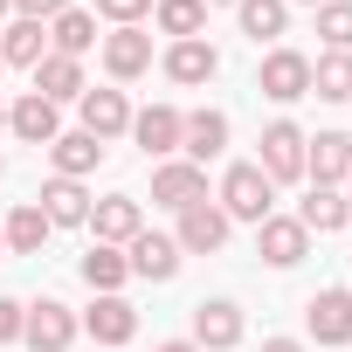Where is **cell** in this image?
Segmentation results:
<instances>
[{"mask_svg": "<svg viewBox=\"0 0 352 352\" xmlns=\"http://www.w3.org/2000/svg\"><path fill=\"white\" fill-rule=\"evenodd\" d=\"M228 221H270L276 214V187H270V173L256 166V159H235L228 173H221V201H214Z\"/></svg>", "mask_w": 352, "mask_h": 352, "instance_id": "6da1fadb", "label": "cell"}, {"mask_svg": "<svg viewBox=\"0 0 352 352\" xmlns=\"http://www.w3.org/2000/svg\"><path fill=\"white\" fill-rule=\"evenodd\" d=\"M256 90H263L270 104H297V97H311V56L276 42V49L256 63Z\"/></svg>", "mask_w": 352, "mask_h": 352, "instance_id": "7a4b0ae2", "label": "cell"}, {"mask_svg": "<svg viewBox=\"0 0 352 352\" xmlns=\"http://www.w3.org/2000/svg\"><path fill=\"white\" fill-rule=\"evenodd\" d=\"M76 331H83V324H76V311H69L63 297H35V304H28V324H21V345H28V352H69Z\"/></svg>", "mask_w": 352, "mask_h": 352, "instance_id": "3957f363", "label": "cell"}, {"mask_svg": "<svg viewBox=\"0 0 352 352\" xmlns=\"http://www.w3.org/2000/svg\"><path fill=\"white\" fill-rule=\"evenodd\" d=\"M263 152H256V166L270 173V187H290V180H304V131L290 124V118H276V124H263V138H256Z\"/></svg>", "mask_w": 352, "mask_h": 352, "instance_id": "277c9868", "label": "cell"}, {"mask_svg": "<svg viewBox=\"0 0 352 352\" xmlns=\"http://www.w3.org/2000/svg\"><path fill=\"white\" fill-rule=\"evenodd\" d=\"M221 152H228V111H214V104L180 111V159L208 173V159H221Z\"/></svg>", "mask_w": 352, "mask_h": 352, "instance_id": "5b68a950", "label": "cell"}, {"mask_svg": "<svg viewBox=\"0 0 352 352\" xmlns=\"http://www.w3.org/2000/svg\"><path fill=\"white\" fill-rule=\"evenodd\" d=\"M256 256H263L270 270H297V263L311 256V228H304L297 214H270V221H256Z\"/></svg>", "mask_w": 352, "mask_h": 352, "instance_id": "8992f818", "label": "cell"}, {"mask_svg": "<svg viewBox=\"0 0 352 352\" xmlns=\"http://www.w3.org/2000/svg\"><path fill=\"white\" fill-rule=\"evenodd\" d=\"M159 69L180 83V90H201V83H214V76H221V49H214L208 35H194V42H166Z\"/></svg>", "mask_w": 352, "mask_h": 352, "instance_id": "52a82bcc", "label": "cell"}, {"mask_svg": "<svg viewBox=\"0 0 352 352\" xmlns=\"http://www.w3.org/2000/svg\"><path fill=\"white\" fill-rule=\"evenodd\" d=\"M8 131L21 138V145H56L63 138V104H49V97H35V90H21L14 104H8Z\"/></svg>", "mask_w": 352, "mask_h": 352, "instance_id": "ba28073f", "label": "cell"}, {"mask_svg": "<svg viewBox=\"0 0 352 352\" xmlns=\"http://www.w3.org/2000/svg\"><path fill=\"white\" fill-rule=\"evenodd\" d=\"M242 304H228V297H201L194 304V345L201 352H235L242 345Z\"/></svg>", "mask_w": 352, "mask_h": 352, "instance_id": "9c48e42d", "label": "cell"}, {"mask_svg": "<svg viewBox=\"0 0 352 352\" xmlns=\"http://www.w3.org/2000/svg\"><path fill=\"white\" fill-rule=\"evenodd\" d=\"M304 331H311L318 345H352V290H345V283L318 290V297L304 304Z\"/></svg>", "mask_w": 352, "mask_h": 352, "instance_id": "30bf717a", "label": "cell"}, {"mask_svg": "<svg viewBox=\"0 0 352 352\" xmlns=\"http://www.w3.org/2000/svg\"><path fill=\"white\" fill-rule=\"evenodd\" d=\"M228 214L214 208V201H194V208H180V228H173V242H180V256H214L221 242H228Z\"/></svg>", "mask_w": 352, "mask_h": 352, "instance_id": "8fae6325", "label": "cell"}, {"mask_svg": "<svg viewBox=\"0 0 352 352\" xmlns=\"http://www.w3.org/2000/svg\"><path fill=\"white\" fill-rule=\"evenodd\" d=\"M104 352H118V345H131L138 338V311H131V297H90V311L76 318Z\"/></svg>", "mask_w": 352, "mask_h": 352, "instance_id": "7c38bea8", "label": "cell"}, {"mask_svg": "<svg viewBox=\"0 0 352 352\" xmlns=\"http://www.w3.org/2000/svg\"><path fill=\"white\" fill-rule=\"evenodd\" d=\"M152 201L173 208V214L194 208V201H208V173L187 166V159H159V166H152Z\"/></svg>", "mask_w": 352, "mask_h": 352, "instance_id": "4fadbf2b", "label": "cell"}, {"mask_svg": "<svg viewBox=\"0 0 352 352\" xmlns=\"http://www.w3.org/2000/svg\"><path fill=\"white\" fill-rule=\"evenodd\" d=\"M124 263H131V276H145V283H173V276H180V242L138 228V235L124 242Z\"/></svg>", "mask_w": 352, "mask_h": 352, "instance_id": "5bb4252c", "label": "cell"}, {"mask_svg": "<svg viewBox=\"0 0 352 352\" xmlns=\"http://www.w3.org/2000/svg\"><path fill=\"white\" fill-rule=\"evenodd\" d=\"M152 69V35L145 28H111L104 35V76L111 83H138Z\"/></svg>", "mask_w": 352, "mask_h": 352, "instance_id": "9a60e30c", "label": "cell"}, {"mask_svg": "<svg viewBox=\"0 0 352 352\" xmlns=\"http://www.w3.org/2000/svg\"><path fill=\"white\" fill-rule=\"evenodd\" d=\"M76 111H83V124H76V131H90L97 145H111V138H124V131H131V104H124V90H83V97H76Z\"/></svg>", "mask_w": 352, "mask_h": 352, "instance_id": "2e32d148", "label": "cell"}, {"mask_svg": "<svg viewBox=\"0 0 352 352\" xmlns=\"http://www.w3.org/2000/svg\"><path fill=\"white\" fill-rule=\"evenodd\" d=\"M131 138H138L145 159H180V111H173V104L131 111Z\"/></svg>", "mask_w": 352, "mask_h": 352, "instance_id": "e0dca14e", "label": "cell"}, {"mask_svg": "<svg viewBox=\"0 0 352 352\" xmlns=\"http://www.w3.org/2000/svg\"><path fill=\"white\" fill-rule=\"evenodd\" d=\"M345 166H352V138H345V131L304 138V180H311V187H345Z\"/></svg>", "mask_w": 352, "mask_h": 352, "instance_id": "ac0fdd59", "label": "cell"}, {"mask_svg": "<svg viewBox=\"0 0 352 352\" xmlns=\"http://www.w3.org/2000/svg\"><path fill=\"white\" fill-rule=\"evenodd\" d=\"M138 228H145V208H138L131 194H104V201H90V235H97V242L124 249Z\"/></svg>", "mask_w": 352, "mask_h": 352, "instance_id": "d6986e66", "label": "cell"}, {"mask_svg": "<svg viewBox=\"0 0 352 352\" xmlns=\"http://www.w3.org/2000/svg\"><path fill=\"white\" fill-rule=\"evenodd\" d=\"M49 56V21H8V28H0V69H35Z\"/></svg>", "mask_w": 352, "mask_h": 352, "instance_id": "ffe728a7", "label": "cell"}, {"mask_svg": "<svg viewBox=\"0 0 352 352\" xmlns=\"http://www.w3.org/2000/svg\"><path fill=\"white\" fill-rule=\"evenodd\" d=\"M35 208L49 214V228H90V194H83V180H49V187L35 194Z\"/></svg>", "mask_w": 352, "mask_h": 352, "instance_id": "44dd1931", "label": "cell"}, {"mask_svg": "<svg viewBox=\"0 0 352 352\" xmlns=\"http://www.w3.org/2000/svg\"><path fill=\"white\" fill-rule=\"evenodd\" d=\"M49 166H56V180H90V173L104 166V145H97L90 131H63V138L49 145Z\"/></svg>", "mask_w": 352, "mask_h": 352, "instance_id": "7402d4cb", "label": "cell"}, {"mask_svg": "<svg viewBox=\"0 0 352 352\" xmlns=\"http://www.w3.org/2000/svg\"><path fill=\"white\" fill-rule=\"evenodd\" d=\"M49 235H56V228H49V214H42L35 201H21L8 221H0V242H8V256H42Z\"/></svg>", "mask_w": 352, "mask_h": 352, "instance_id": "603a6c76", "label": "cell"}, {"mask_svg": "<svg viewBox=\"0 0 352 352\" xmlns=\"http://www.w3.org/2000/svg\"><path fill=\"white\" fill-rule=\"evenodd\" d=\"M90 49H97V14H90V8H63V14L49 21V56H76V63H83Z\"/></svg>", "mask_w": 352, "mask_h": 352, "instance_id": "cb8c5ba5", "label": "cell"}, {"mask_svg": "<svg viewBox=\"0 0 352 352\" xmlns=\"http://www.w3.org/2000/svg\"><path fill=\"white\" fill-rule=\"evenodd\" d=\"M90 83H83V63L76 56H42L35 63V97H49V104H76Z\"/></svg>", "mask_w": 352, "mask_h": 352, "instance_id": "d4e9b609", "label": "cell"}, {"mask_svg": "<svg viewBox=\"0 0 352 352\" xmlns=\"http://www.w3.org/2000/svg\"><path fill=\"white\" fill-rule=\"evenodd\" d=\"M235 21H242V35L263 49H276L283 42V28H290V0H235Z\"/></svg>", "mask_w": 352, "mask_h": 352, "instance_id": "484cf974", "label": "cell"}, {"mask_svg": "<svg viewBox=\"0 0 352 352\" xmlns=\"http://www.w3.org/2000/svg\"><path fill=\"white\" fill-rule=\"evenodd\" d=\"M297 221H304L311 235H338V228L352 221V201H345V187H311V194H304V208H297Z\"/></svg>", "mask_w": 352, "mask_h": 352, "instance_id": "4316f807", "label": "cell"}, {"mask_svg": "<svg viewBox=\"0 0 352 352\" xmlns=\"http://www.w3.org/2000/svg\"><path fill=\"white\" fill-rule=\"evenodd\" d=\"M76 270H83V283H90L97 297H118V290H124V276H131L124 249H111V242H90V256H83Z\"/></svg>", "mask_w": 352, "mask_h": 352, "instance_id": "83f0119b", "label": "cell"}, {"mask_svg": "<svg viewBox=\"0 0 352 352\" xmlns=\"http://www.w3.org/2000/svg\"><path fill=\"white\" fill-rule=\"evenodd\" d=\"M311 97H324V104H352V56H345V49H324V56L311 63Z\"/></svg>", "mask_w": 352, "mask_h": 352, "instance_id": "f1b7e54d", "label": "cell"}, {"mask_svg": "<svg viewBox=\"0 0 352 352\" xmlns=\"http://www.w3.org/2000/svg\"><path fill=\"white\" fill-rule=\"evenodd\" d=\"M152 21H159V35H173V42H194V35L208 28V0H152Z\"/></svg>", "mask_w": 352, "mask_h": 352, "instance_id": "f546056e", "label": "cell"}, {"mask_svg": "<svg viewBox=\"0 0 352 352\" xmlns=\"http://www.w3.org/2000/svg\"><path fill=\"white\" fill-rule=\"evenodd\" d=\"M318 35H324V49L352 56V0H324V8H318Z\"/></svg>", "mask_w": 352, "mask_h": 352, "instance_id": "4dcf8cb0", "label": "cell"}, {"mask_svg": "<svg viewBox=\"0 0 352 352\" xmlns=\"http://www.w3.org/2000/svg\"><path fill=\"white\" fill-rule=\"evenodd\" d=\"M97 14H104L111 28H145V14H152V0H97Z\"/></svg>", "mask_w": 352, "mask_h": 352, "instance_id": "1f68e13d", "label": "cell"}, {"mask_svg": "<svg viewBox=\"0 0 352 352\" xmlns=\"http://www.w3.org/2000/svg\"><path fill=\"white\" fill-rule=\"evenodd\" d=\"M21 324H28V304L0 297V345H14V338H21Z\"/></svg>", "mask_w": 352, "mask_h": 352, "instance_id": "d6a6232c", "label": "cell"}, {"mask_svg": "<svg viewBox=\"0 0 352 352\" xmlns=\"http://www.w3.org/2000/svg\"><path fill=\"white\" fill-rule=\"evenodd\" d=\"M63 8H76V0H14V14H21V21H56Z\"/></svg>", "mask_w": 352, "mask_h": 352, "instance_id": "836d02e7", "label": "cell"}, {"mask_svg": "<svg viewBox=\"0 0 352 352\" xmlns=\"http://www.w3.org/2000/svg\"><path fill=\"white\" fill-rule=\"evenodd\" d=\"M256 352H304V338H263Z\"/></svg>", "mask_w": 352, "mask_h": 352, "instance_id": "e575fe53", "label": "cell"}, {"mask_svg": "<svg viewBox=\"0 0 352 352\" xmlns=\"http://www.w3.org/2000/svg\"><path fill=\"white\" fill-rule=\"evenodd\" d=\"M152 352H201L194 338H166V345H152Z\"/></svg>", "mask_w": 352, "mask_h": 352, "instance_id": "d590c367", "label": "cell"}, {"mask_svg": "<svg viewBox=\"0 0 352 352\" xmlns=\"http://www.w3.org/2000/svg\"><path fill=\"white\" fill-rule=\"evenodd\" d=\"M0 21H14V0H0Z\"/></svg>", "mask_w": 352, "mask_h": 352, "instance_id": "8d00e7d4", "label": "cell"}, {"mask_svg": "<svg viewBox=\"0 0 352 352\" xmlns=\"http://www.w3.org/2000/svg\"><path fill=\"white\" fill-rule=\"evenodd\" d=\"M0 131H8V97H0Z\"/></svg>", "mask_w": 352, "mask_h": 352, "instance_id": "74e56055", "label": "cell"}, {"mask_svg": "<svg viewBox=\"0 0 352 352\" xmlns=\"http://www.w3.org/2000/svg\"><path fill=\"white\" fill-rule=\"evenodd\" d=\"M290 8H324V0H290Z\"/></svg>", "mask_w": 352, "mask_h": 352, "instance_id": "f35d334b", "label": "cell"}, {"mask_svg": "<svg viewBox=\"0 0 352 352\" xmlns=\"http://www.w3.org/2000/svg\"><path fill=\"white\" fill-rule=\"evenodd\" d=\"M345 201H352V166H345Z\"/></svg>", "mask_w": 352, "mask_h": 352, "instance_id": "ab89813d", "label": "cell"}, {"mask_svg": "<svg viewBox=\"0 0 352 352\" xmlns=\"http://www.w3.org/2000/svg\"><path fill=\"white\" fill-rule=\"evenodd\" d=\"M208 8H235V0H208Z\"/></svg>", "mask_w": 352, "mask_h": 352, "instance_id": "60d3db41", "label": "cell"}, {"mask_svg": "<svg viewBox=\"0 0 352 352\" xmlns=\"http://www.w3.org/2000/svg\"><path fill=\"white\" fill-rule=\"evenodd\" d=\"M0 256H8V242H0Z\"/></svg>", "mask_w": 352, "mask_h": 352, "instance_id": "b9f144b4", "label": "cell"}, {"mask_svg": "<svg viewBox=\"0 0 352 352\" xmlns=\"http://www.w3.org/2000/svg\"><path fill=\"white\" fill-rule=\"evenodd\" d=\"M345 235H352V221H345Z\"/></svg>", "mask_w": 352, "mask_h": 352, "instance_id": "7bdbcfd3", "label": "cell"}, {"mask_svg": "<svg viewBox=\"0 0 352 352\" xmlns=\"http://www.w3.org/2000/svg\"><path fill=\"white\" fill-rule=\"evenodd\" d=\"M0 173H8V166H0Z\"/></svg>", "mask_w": 352, "mask_h": 352, "instance_id": "ee69618b", "label": "cell"}, {"mask_svg": "<svg viewBox=\"0 0 352 352\" xmlns=\"http://www.w3.org/2000/svg\"><path fill=\"white\" fill-rule=\"evenodd\" d=\"M345 290H352V283H345Z\"/></svg>", "mask_w": 352, "mask_h": 352, "instance_id": "f6af8a7d", "label": "cell"}]
</instances>
